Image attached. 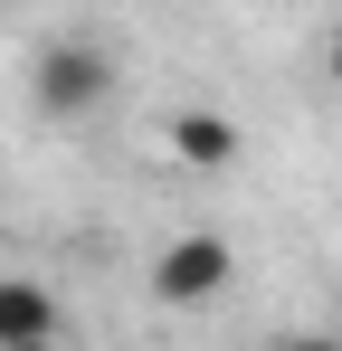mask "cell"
Returning <instances> with one entry per match:
<instances>
[{
    "label": "cell",
    "mask_w": 342,
    "mask_h": 351,
    "mask_svg": "<svg viewBox=\"0 0 342 351\" xmlns=\"http://www.w3.org/2000/svg\"><path fill=\"white\" fill-rule=\"evenodd\" d=\"M29 95H38V114L76 123V114H95V105L114 95V58L95 48V38H48L38 66H29Z\"/></svg>",
    "instance_id": "1"
},
{
    "label": "cell",
    "mask_w": 342,
    "mask_h": 351,
    "mask_svg": "<svg viewBox=\"0 0 342 351\" xmlns=\"http://www.w3.org/2000/svg\"><path fill=\"white\" fill-rule=\"evenodd\" d=\"M333 86H342V38H333Z\"/></svg>",
    "instance_id": "5"
},
{
    "label": "cell",
    "mask_w": 342,
    "mask_h": 351,
    "mask_svg": "<svg viewBox=\"0 0 342 351\" xmlns=\"http://www.w3.org/2000/svg\"><path fill=\"white\" fill-rule=\"evenodd\" d=\"M228 276H238V247L219 228H190V237H171L162 256H152V294L162 304H209Z\"/></svg>",
    "instance_id": "2"
},
{
    "label": "cell",
    "mask_w": 342,
    "mask_h": 351,
    "mask_svg": "<svg viewBox=\"0 0 342 351\" xmlns=\"http://www.w3.org/2000/svg\"><path fill=\"white\" fill-rule=\"evenodd\" d=\"M0 342H57V294L29 276H0Z\"/></svg>",
    "instance_id": "4"
},
{
    "label": "cell",
    "mask_w": 342,
    "mask_h": 351,
    "mask_svg": "<svg viewBox=\"0 0 342 351\" xmlns=\"http://www.w3.org/2000/svg\"><path fill=\"white\" fill-rule=\"evenodd\" d=\"M171 152L190 162V171H228L247 143H238V123L228 114H209V105H190V114H171Z\"/></svg>",
    "instance_id": "3"
}]
</instances>
